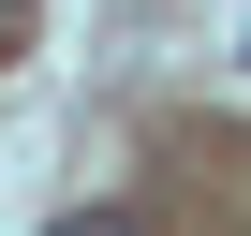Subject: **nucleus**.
<instances>
[{
    "label": "nucleus",
    "mask_w": 251,
    "mask_h": 236,
    "mask_svg": "<svg viewBox=\"0 0 251 236\" xmlns=\"http://www.w3.org/2000/svg\"><path fill=\"white\" fill-rule=\"evenodd\" d=\"M15 15H30V0H0V30H15Z\"/></svg>",
    "instance_id": "obj_2"
},
{
    "label": "nucleus",
    "mask_w": 251,
    "mask_h": 236,
    "mask_svg": "<svg viewBox=\"0 0 251 236\" xmlns=\"http://www.w3.org/2000/svg\"><path fill=\"white\" fill-rule=\"evenodd\" d=\"M59 236H133V221H59Z\"/></svg>",
    "instance_id": "obj_1"
}]
</instances>
